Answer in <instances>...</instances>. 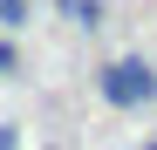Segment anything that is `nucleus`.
<instances>
[{"mask_svg":"<svg viewBox=\"0 0 157 150\" xmlns=\"http://www.w3.org/2000/svg\"><path fill=\"white\" fill-rule=\"evenodd\" d=\"M102 96H109L116 109H144L150 96H157V75H150V62H137V55L109 62V68H102Z\"/></svg>","mask_w":157,"mask_h":150,"instance_id":"1","label":"nucleus"},{"mask_svg":"<svg viewBox=\"0 0 157 150\" xmlns=\"http://www.w3.org/2000/svg\"><path fill=\"white\" fill-rule=\"evenodd\" d=\"M28 14H34V0H0V28H28Z\"/></svg>","mask_w":157,"mask_h":150,"instance_id":"2","label":"nucleus"},{"mask_svg":"<svg viewBox=\"0 0 157 150\" xmlns=\"http://www.w3.org/2000/svg\"><path fill=\"white\" fill-rule=\"evenodd\" d=\"M0 75H21V55H14L7 41H0Z\"/></svg>","mask_w":157,"mask_h":150,"instance_id":"3","label":"nucleus"},{"mask_svg":"<svg viewBox=\"0 0 157 150\" xmlns=\"http://www.w3.org/2000/svg\"><path fill=\"white\" fill-rule=\"evenodd\" d=\"M0 150H21V130H14V123H0Z\"/></svg>","mask_w":157,"mask_h":150,"instance_id":"4","label":"nucleus"}]
</instances>
